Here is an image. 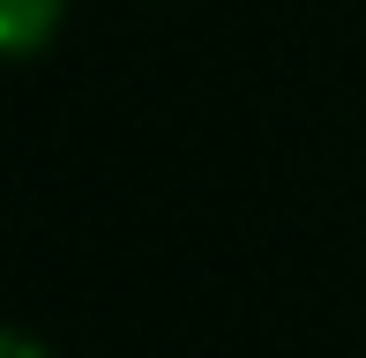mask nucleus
I'll return each mask as SVG.
<instances>
[{
  "mask_svg": "<svg viewBox=\"0 0 366 358\" xmlns=\"http://www.w3.org/2000/svg\"><path fill=\"white\" fill-rule=\"evenodd\" d=\"M60 15H68V0H0V38H8V53H38L60 30Z\"/></svg>",
  "mask_w": 366,
  "mask_h": 358,
  "instance_id": "obj_1",
  "label": "nucleus"
},
{
  "mask_svg": "<svg viewBox=\"0 0 366 358\" xmlns=\"http://www.w3.org/2000/svg\"><path fill=\"white\" fill-rule=\"evenodd\" d=\"M0 358H45V351L30 344V336H8V344H0Z\"/></svg>",
  "mask_w": 366,
  "mask_h": 358,
  "instance_id": "obj_2",
  "label": "nucleus"
}]
</instances>
